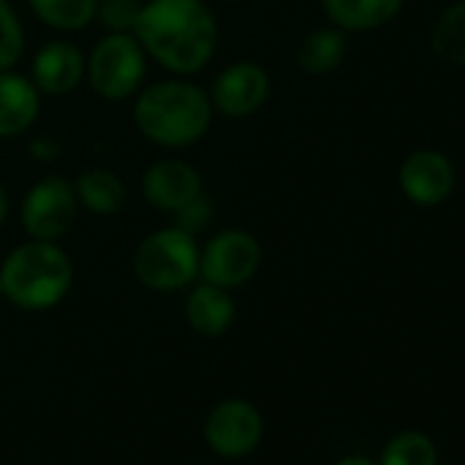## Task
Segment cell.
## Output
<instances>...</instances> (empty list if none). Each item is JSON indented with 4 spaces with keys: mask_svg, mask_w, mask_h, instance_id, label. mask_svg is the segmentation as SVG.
<instances>
[{
    "mask_svg": "<svg viewBox=\"0 0 465 465\" xmlns=\"http://www.w3.org/2000/svg\"><path fill=\"white\" fill-rule=\"evenodd\" d=\"M58 151H61V145H58L53 137H36V140L31 143V153H34L36 159H55Z\"/></svg>",
    "mask_w": 465,
    "mask_h": 465,
    "instance_id": "24",
    "label": "cell"
},
{
    "mask_svg": "<svg viewBox=\"0 0 465 465\" xmlns=\"http://www.w3.org/2000/svg\"><path fill=\"white\" fill-rule=\"evenodd\" d=\"M211 213H213V208H211V203H208V197H194L189 205H183L181 211H178V227H183L186 232H194L197 230H205L208 227V222H211Z\"/></svg>",
    "mask_w": 465,
    "mask_h": 465,
    "instance_id": "23",
    "label": "cell"
},
{
    "mask_svg": "<svg viewBox=\"0 0 465 465\" xmlns=\"http://www.w3.org/2000/svg\"><path fill=\"white\" fill-rule=\"evenodd\" d=\"M213 118L211 96L186 80H159L134 99L140 134L162 148H186L203 140Z\"/></svg>",
    "mask_w": 465,
    "mask_h": 465,
    "instance_id": "2",
    "label": "cell"
},
{
    "mask_svg": "<svg viewBox=\"0 0 465 465\" xmlns=\"http://www.w3.org/2000/svg\"><path fill=\"white\" fill-rule=\"evenodd\" d=\"M42 110V94L31 77L0 72V140L25 134Z\"/></svg>",
    "mask_w": 465,
    "mask_h": 465,
    "instance_id": "13",
    "label": "cell"
},
{
    "mask_svg": "<svg viewBox=\"0 0 465 465\" xmlns=\"http://www.w3.org/2000/svg\"><path fill=\"white\" fill-rule=\"evenodd\" d=\"M91 88L107 102L134 96L145 77V50L134 34H107L85 61Z\"/></svg>",
    "mask_w": 465,
    "mask_h": 465,
    "instance_id": "5",
    "label": "cell"
},
{
    "mask_svg": "<svg viewBox=\"0 0 465 465\" xmlns=\"http://www.w3.org/2000/svg\"><path fill=\"white\" fill-rule=\"evenodd\" d=\"M432 53L446 66H465V0L449 6L435 23Z\"/></svg>",
    "mask_w": 465,
    "mask_h": 465,
    "instance_id": "19",
    "label": "cell"
},
{
    "mask_svg": "<svg viewBox=\"0 0 465 465\" xmlns=\"http://www.w3.org/2000/svg\"><path fill=\"white\" fill-rule=\"evenodd\" d=\"M74 282L72 258L55 242L20 244L0 266V288L4 296L28 312L53 310L66 299Z\"/></svg>",
    "mask_w": 465,
    "mask_h": 465,
    "instance_id": "3",
    "label": "cell"
},
{
    "mask_svg": "<svg viewBox=\"0 0 465 465\" xmlns=\"http://www.w3.org/2000/svg\"><path fill=\"white\" fill-rule=\"evenodd\" d=\"M6 216H9V194H6L4 183H0V227H4Z\"/></svg>",
    "mask_w": 465,
    "mask_h": 465,
    "instance_id": "25",
    "label": "cell"
},
{
    "mask_svg": "<svg viewBox=\"0 0 465 465\" xmlns=\"http://www.w3.org/2000/svg\"><path fill=\"white\" fill-rule=\"evenodd\" d=\"M77 208L74 183L61 175H47L34 183L23 200V227L36 242H58L72 230Z\"/></svg>",
    "mask_w": 465,
    "mask_h": 465,
    "instance_id": "7",
    "label": "cell"
},
{
    "mask_svg": "<svg viewBox=\"0 0 465 465\" xmlns=\"http://www.w3.org/2000/svg\"><path fill=\"white\" fill-rule=\"evenodd\" d=\"M263 438V416L250 400H222L205 419V440L213 454L239 460L258 449Z\"/></svg>",
    "mask_w": 465,
    "mask_h": 465,
    "instance_id": "8",
    "label": "cell"
},
{
    "mask_svg": "<svg viewBox=\"0 0 465 465\" xmlns=\"http://www.w3.org/2000/svg\"><path fill=\"white\" fill-rule=\"evenodd\" d=\"M85 77V58L72 42L45 45L31 64V83L42 96H66Z\"/></svg>",
    "mask_w": 465,
    "mask_h": 465,
    "instance_id": "12",
    "label": "cell"
},
{
    "mask_svg": "<svg viewBox=\"0 0 465 465\" xmlns=\"http://www.w3.org/2000/svg\"><path fill=\"white\" fill-rule=\"evenodd\" d=\"M143 0H99L96 17L110 34H134Z\"/></svg>",
    "mask_w": 465,
    "mask_h": 465,
    "instance_id": "22",
    "label": "cell"
},
{
    "mask_svg": "<svg viewBox=\"0 0 465 465\" xmlns=\"http://www.w3.org/2000/svg\"><path fill=\"white\" fill-rule=\"evenodd\" d=\"M134 36L159 66L178 77L205 69L219 45V25L205 0H148Z\"/></svg>",
    "mask_w": 465,
    "mask_h": 465,
    "instance_id": "1",
    "label": "cell"
},
{
    "mask_svg": "<svg viewBox=\"0 0 465 465\" xmlns=\"http://www.w3.org/2000/svg\"><path fill=\"white\" fill-rule=\"evenodd\" d=\"M337 465H375L370 457H361V454H353V457H342Z\"/></svg>",
    "mask_w": 465,
    "mask_h": 465,
    "instance_id": "26",
    "label": "cell"
},
{
    "mask_svg": "<svg viewBox=\"0 0 465 465\" xmlns=\"http://www.w3.org/2000/svg\"><path fill=\"white\" fill-rule=\"evenodd\" d=\"M74 194L83 208H88L91 213H99V216L118 213L126 205V183L121 181V175H115L113 170H104V167L80 173L74 181Z\"/></svg>",
    "mask_w": 465,
    "mask_h": 465,
    "instance_id": "16",
    "label": "cell"
},
{
    "mask_svg": "<svg viewBox=\"0 0 465 465\" xmlns=\"http://www.w3.org/2000/svg\"><path fill=\"white\" fill-rule=\"evenodd\" d=\"M402 0H323V12L340 31H375L391 23Z\"/></svg>",
    "mask_w": 465,
    "mask_h": 465,
    "instance_id": "15",
    "label": "cell"
},
{
    "mask_svg": "<svg viewBox=\"0 0 465 465\" xmlns=\"http://www.w3.org/2000/svg\"><path fill=\"white\" fill-rule=\"evenodd\" d=\"M345 61V36L340 28H315L299 47V66L307 74H331Z\"/></svg>",
    "mask_w": 465,
    "mask_h": 465,
    "instance_id": "17",
    "label": "cell"
},
{
    "mask_svg": "<svg viewBox=\"0 0 465 465\" xmlns=\"http://www.w3.org/2000/svg\"><path fill=\"white\" fill-rule=\"evenodd\" d=\"M25 50V31L17 12L0 0V72H9L20 64Z\"/></svg>",
    "mask_w": 465,
    "mask_h": 465,
    "instance_id": "21",
    "label": "cell"
},
{
    "mask_svg": "<svg viewBox=\"0 0 465 465\" xmlns=\"http://www.w3.org/2000/svg\"><path fill=\"white\" fill-rule=\"evenodd\" d=\"M132 272L148 291H181L200 277V247L192 232L178 224L153 230L137 244L132 255Z\"/></svg>",
    "mask_w": 465,
    "mask_h": 465,
    "instance_id": "4",
    "label": "cell"
},
{
    "mask_svg": "<svg viewBox=\"0 0 465 465\" xmlns=\"http://www.w3.org/2000/svg\"><path fill=\"white\" fill-rule=\"evenodd\" d=\"M263 261L261 242L247 230H222L200 250V277L203 282L219 285L224 291L247 285Z\"/></svg>",
    "mask_w": 465,
    "mask_h": 465,
    "instance_id": "6",
    "label": "cell"
},
{
    "mask_svg": "<svg viewBox=\"0 0 465 465\" xmlns=\"http://www.w3.org/2000/svg\"><path fill=\"white\" fill-rule=\"evenodd\" d=\"M34 15L55 31H83L96 20L99 0H28Z\"/></svg>",
    "mask_w": 465,
    "mask_h": 465,
    "instance_id": "18",
    "label": "cell"
},
{
    "mask_svg": "<svg viewBox=\"0 0 465 465\" xmlns=\"http://www.w3.org/2000/svg\"><path fill=\"white\" fill-rule=\"evenodd\" d=\"M402 194L416 205H438L454 189V164L440 151H413L397 173Z\"/></svg>",
    "mask_w": 465,
    "mask_h": 465,
    "instance_id": "10",
    "label": "cell"
},
{
    "mask_svg": "<svg viewBox=\"0 0 465 465\" xmlns=\"http://www.w3.org/2000/svg\"><path fill=\"white\" fill-rule=\"evenodd\" d=\"M0 296H4V288H0Z\"/></svg>",
    "mask_w": 465,
    "mask_h": 465,
    "instance_id": "27",
    "label": "cell"
},
{
    "mask_svg": "<svg viewBox=\"0 0 465 465\" xmlns=\"http://www.w3.org/2000/svg\"><path fill=\"white\" fill-rule=\"evenodd\" d=\"M186 321L200 337H222L236 321V302H232L230 291L200 282L186 299Z\"/></svg>",
    "mask_w": 465,
    "mask_h": 465,
    "instance_id": "14",
    "label": "cell"
},
{
    "mask_svg": "<svg viewBox=\"0 0 465 465\" xmlns=\"http://www.w3.org/2000/svg\"><path fill=\"white\" fill-rule=\"evenodd\" d=\"M381 465H438V451L424 432L408 430L386 443Z\"/></svg>",
    "mask_w": 465,
    "mask_h": 465,
    "instance_id": "20",
    "label": "cell"
},
{
    "mask_svg": "<svg viewBox=\"0 0 465 465\" xmlns=\"http://www.w3.org/2000/svg\"><path fill=\"white\" fill-rule=\"evenodd\" d=\"M140 189L148 205L178 213L183 205H189L194 197L203 194V181H200V173L189 162L159 159L145 170Z\"/></svg>",
    "mask_w": 465,
    "mask_h": 465,
    "instance_id": "11",
    "label": "cell"
},
{
    "mask_svg": "<svg viewBox=\"0 0 465 465\" xmlns=\"http://www.w3.org/2000/svg\"><path fill=\"white\" fill-rule=\"evenodd\" d=\"M272 94V80L261 64L239 61L219 72L211 88V104L224 118H250L255 115Z\"/></svg>",
    "mask_w": 465,
    "mask_h": 465,
    "instance_id": "9",
    "label": "cell"
}]
</instances>
